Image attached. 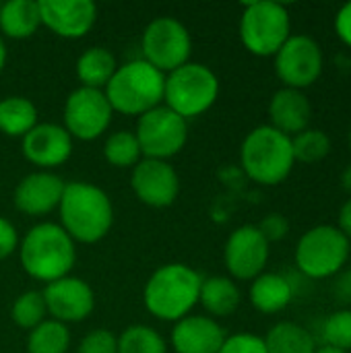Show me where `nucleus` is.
Returning <instances> with one entry per match:
<instances>
[{
    "instance_id": "f257e3e1",
    "label": "nucleus",
    "mask_w": 351,
    "mask_h": 353,
    "mask_svg": "<svg viewBox=\"0 0 351 353\" xmlns=\"http://www.w3.org/2000/svg\"><path fill=\"white\" fill-rule=\"evenodd\" d=\"M60 228L83 244H95L108 236L114 225V205L106 190L89 182H68L60 205Z\"/></svg>"
},
{
    "instance_id": "f03ea898",
    "label": "nucleus",
    "mask_w": 351,
    "mask_h": 353,
    "mask_svg": "<svg viewBox=\"0 0 351 353\" xmlns=\"http://www.w3.org/2000/svg\"><path fill=\"white\" fill-rule=\"evenodd\" d=\"M19 259L23 271L46 285L68 277L77 263L74 240L58 223H37L33 225L19 244Z\"/></svg>"
},
{
    "instance_id": "7ed1b4c3",
    "label": "nucleus",
    "mask_w": 351,
    "mask_h": 353,
    "mask_svg": "<svg viewBox=\"0 0 351 353\" xmlns=\"http://www.w3.org/2000/svg\"><path fill=\"white\" fill-rule=\"evenodd\" d=\"M203 279L182 263L159 267L145 283L143 304L147 312L166 323H178L199 304Z\"/></svg>"
},
{
    "instance_id": "20e7f679",
    "label": "nucleus",
    "mask_w": 351,
    "mask_h": 353,
    "mask_svg": "<svg viewBox=\"0 0 351 353\" xmlns=\"http://www.w3.org/2000/svg\"><path fill=\"white\" fill-rule=\"evenodd\" d=\"M163 89L166 74L141 58L118 66L103 93L114 112L141 118L163 103Z\"/></svg>"
},
{
    "instance_id": "39448f33",
    "label": "nucleus",
    "mask_w": 351,
    "mask_h": 353,
    "mask_svg": "<svg viewBox=\"0 0 351 353\" xmlns=\"http://www.w3.org/2000/svg\"><path fill=\"white\" fill-rule=\"evenodd\" d=\"M240 161L246 176L261 186L281 184L294 170L292 139L269 124L250 130L240 147Z\"/></svg>"
},
{
    "instance_id": "423d86ee",
    "label": "nucleus",
    "mask_w": 351,
    "mask_h": 353,
    "mask_svg": "<svg viewBox=\"0 0 351 353\" xmlns=\"http://www.w3.org/2000/svg\"><path fill=\"white\" fill-rule=\"evenodd\" d=\"M217 97L219 79L207 64L186 62L166 74L163 105L184 120L197 118L211 110Z\"/></svg>"
},
{
    "instance_id": "0eeeda50",
    "label": "nucleus",
    "mask_w": 351,
    "mask_h": 353,
    "mask_svg": "<svg viewBox=\"0 0 351 353\" xmlns=\"http://www.w3.org/2000/svg\"><path fill=\"white\" fill-rule=\"evenodd\" d=\"M292 35V19L283 4L271 0H259L244 4L240 17L242 46L259 56H275Z\"/></svg>"
},
{
    "instance_id": "6e6552de",
    "label": "nucleus",
    "mask_w": 351,
    "mask_h": 353,
    "mask_svg": "<svg viewBox=\"0 0 351 353\" xmlns=\"http://www.w3.org/2000/svg\"><path fill=\"white\" fill-rule=\"evenodd\" d=\"M350 250V240L337 225H317L298 240L296 265L306 277L325 279L343 269Z\"/></svg>"
},
{
    "instance_id": "1a4fd4ad",
    "label": "nucleus",
    "mask_w": 351,
    "mask_h": 353,
    "mask_svg": "<svg viewBox=\"0 0 351 353\" xmlns=\"http://www.w3.org/2000/svg\"><path fill=\"white\" fill-rule=\"evenodd\" d=\"M141 50L145 62L168 74L190 62L192 39L182 21L174 17H157L145 27Z\"/></svg>"
},
{
    "instance_id": "9d476101",
    "label": "nucleus",
    "mask_w": 351,
    "mask_h": 353,
    "mask_svg": "<svg viewBox=\"0 0 351 353\" xmlns=\"http://www.w3.org/2000/svg\"><path fill=\"white\" fill-rule=\"evenodd\" d=\"M134 137L141 145L143 157L168 161L184 149L188 139V124L184 118L161 103L139 118Z\"/></svg>"
},
{
    "instance_id": "9b49d317",
    "label": "nucleus",
    "mask_w": 351,
    "mask_h": 353,
    "mask_svg": "<svg viewBox=\"0 0 351 353\" xmlns=\"http://www.w3.org/2000/svg\"><path fill=\"white\" fill-rule=\"evenodd\" d=\"M275 72L283 87L304 91L323 74L325 58L321 46L308 35H290L281 50L273 56Z\"/></svg>"
},
{
    "instance_id": "f8f14e48",
    "label": "nucleus",
    "mask_w": 351,
    "mask_h": 353,
    "mask_svg": "<svg viewBox=\"0 0 351 353\" xmlns=\"http://www.w3.org/2000/svg\"><path fill=\"white\" fill-rule=\"evenodd\" d=\"M112 105L103 91L79 87L64 103V128L72 139L95 141L99 139L112 122Z\"/></svg>"
},
{
    "instance_id": "ddd939ff",
    "label": "nucleus",
    "mask_w": 351,
    "mask_h": 353,
    "mask_svg": "<svg viewBox=\"0 0 351 353\" xmlns=\"http://www.w3.org/2000/svg\"><path fill=\"white\" fill-rule=\"evenodd\" d=\"M225 269L232 279L252 281L263 275L269 261V242L257 225H240L234 230L223 248Z\"/></svg>"
},
{
    "instance_id": "4468645a",
    "label": "nucleus",
    "mask_w": 351,
    "mask_h": 353,
    "mask_svg": "<svg viewBox=\"0 0 351 353\" xmlns=\"http://www.w3.org/2000/svg\"><path fill=\"white\" fill-rule=\"evenodd\" d=\"M130 186L141 203L153 209H163L174 205L180 194V178L176 170L161 159L143 157L130 176Z\"/></svg>"
},
{
    "instance_id": "2eb2a0df",
    "label": "nucleus",
    "mask_w": 351,
    "mask_h": 353,
    "mask_svg": "<svg viewBox=\"0 0 351 353\" xmlns=\"http://www.w3.org/2000/svg\"><path fill=\"white\" fill-rule=\"evenodd\" d=\"M41 294L48 314L64 325L89 319L95 308V294L91 285L72 275L48 283Z\"/></svg>"
},
{
    "instance_id": "dca6fc26",
    "label": "nucleus",
    "mask_w": 351,
    "mask_h": 353,
    "mask_svg": "<svg viewBox=\"0 0 351 353\" xmlns=\"http://www.w3.org/2000/svg\"><path fill=\"white\" fill-rule=\"evenodd\" d=\"M23 155L39 170L52 172L54 168L64 165L72 155V137L60 124H35L23 137Z\"/></svg>"
},
{
    "instance_id": "f3484780",
    "label": "nucleus",
    "mask_w": 351,
    "mask_h": 353,
    "mask_svg": "<svg viewBox=\"0 0 351 353\" xmlns=\"http://www.w3.org/2000/svg\"><path fill=\"white\" fill-rule=\"evenodd\" d=\"M41 25L64 39H79L97 21V4L91 0H39Z\"/></svg>"
},
{
    "instance_id": "a211bd4d",
    "label": "nucleus",
    "mask_w": 351,
    "mask_h": 353,
    "mask_svg": "<svg viewBox=\"0 0 351 353\" xmlns=\"http://www.w3.org/2000/svg\"><path fill=\"white\" fill-rule=\"evenodd\" d=\"M64 186L66 182L54 172H33L17 184L12 194L14 207L29 217L48 215L58 209Z\"/></svg>"
},
{
    "instance_id": "6ab92c4d",
    "label": "nucleus",
    "mask_w": 351,
    "mask_h": 353,
    "mask_svg": "<svg viewBox=\"0 0 351 353\" xmlns=\"http://www.w3.org/2000/svg\"><path fill=\"white\" fill-rule=\"evenodd\" d=\"M225 341V331L211 316L188 314L172 329V347L176 353H217Z\"/></svg>"
},
{
    "instance_id": "aec40b11",
    "label": "nucleus",
    "mask_w": 351,
    "mask_h": 353,
    "mask_svg": "<svg viewBox=\"0 0 351 353\" xmlns=\"http://www.w3.org/2000/svg\"><path fill=\"white\" fill-rule=\"evenodd\" d=\"M312 118V105L304 91L279 89L269 101V126L288 134L290 139L304 132Z\"/></svg>"
},
{
    "instance_id": "412c9836",
    "label": "nucleus",
    "mask_w": 351,
    "mask_h": 353,
    "mask_svg": "<svg viewBox=\"0 0 351 353\" xmlns=\"http://www.w3.org/2000/svg\"><path fill=\"white\" fill-rule=\"evenodd\" d=\"M294 298L292 283L279 273H263L252 279L250 304L263 314H275L290 306Z\"/></svg>"
},
{
    "instance_id": "4be33fe9",
    "label": "nucleus",
    "mask_w": 351,
    "mask_h": 353,
    "mask_svg": "<svg viewBox=\"0 0 351 353\" xmlns=\"http://www.w3.org/2000/svg\"><path fill=\"white\" fill-rule=\"evenodd\" d=\"M240 302H242V296L232 277L215 275V277L203 279L199 304L205 308V312L211 319L217 321V319L232 316L238 310Z\"/></svg>"
},
{
    "instance_id": "5701e85b",
    "label": "nucleus",
    "mask_w": 351,
    "mask_h": 353,
    "mask_svg": "<svg viewBox=\"0 0 351 353\" xmlns=\"http://www.w3.org/2000/svg\"><path fill=\"white\" fill-rule=\"evenodd\" d=\"M41 25L39 0H8L0 8V31L12 39L31 37Z\"/></svg>"
},
{
    "instance_id": "b1692460",
    "label": "nucleus",
    "mask_w": 351,
    "mask_h": 353,
    "mask_svg": "<svg viewBox=\"0 0 351 353\" xmlns=\"http://www.w3.org/2000/svg\"><path fill=\"white\" fill-rule=\"evenodd\" d=\"M116 68H118L116 56L108 48L93 46V48L85 50L79 56V60H77V79H79L81 87L103 91L106 85L110 83V79L114 77Z\"/></svg>"
},
{
    "instance_id": "393cba45",
    "label": "nucleus",
    "mask_w": 351,
    "mask_h": 353,
    "mask_svg": "<svg viewBox=\"0 0 351 353\" xmlns=\"http://www.w3.org/2000/svg\"><path fill=\"white\" fill-rule=\"evenodd\" d=\"M267 353H314V337L298 323H277L263 339Z\"/></svg>"
},
{
    "instance_id": "a878e982",
    "label": "nucleus",
    "mask_w": 351,
    "mask_h": 353,
    "mask_svg": "<svg viewBox=\"0 0 351 353\" xmlns=\"http://www.w3.org/2000/svg\"><path fill=\"white\" fill-rule=\"evenodd\" d=\"M37 124V108L23 95H10L0 101V132L6 137H25Z\"/></svg>"
},
{
    "instance_id": "bb28decb",
    "label": "nucleus",
    "mask_w": 351,
    "mask_h": 353,
    "mask_svg": "<svg viewBox=\"0 0 351 353\" xmlns=\"http://www.w3.org/2000/svg\"><path fill=\"white\" fill-rule=\"evenodd\" d=\"M70 345V333L64 323L54 319L43 321L29 331L27 353H66Z\"/></svg>"
},
{
    "instance_id": "cd10ccee",
    "label": "nucleus",
    "mask_w": 351,
    "mask_h": 353,
    "mask_svg": "<svg viewBox=\"0 0 351 353\" xmlns=\"http://www.w3.org/2000/svg\"><path fill=\"white\" fill-rule=\"evenodd\" d=\"M103 157L114 168H134L141 159V145L132 130L112 132L103 143Z\"/></svg>"
},
{
    "instance_id": "c85d7f7f",
    "label": "nucleus",
    "mask_w": 351,
    "mask_h": 353,
    "mask_svg": "<svg viewBox=\"0 0 351 353\" xmlns=\"http://www.w3.org/2000/svg\"><path fill=\"white\" fill-rule=\"evenodd\" d=\"M118 353H168V343L153 327L130 325L118 337Z\"/></svg>"
},
{
    "instance_id": "c756f323",
    "label": "nucleus",
    "mask_w": 351,
    "mask_h": 353,
    "mask_svg": "<svg viewBox=\"0 0 351 353\" xmlns=\"http://www.w3.org/2000/svg\"><path fill=\"white\" fill-rule=\"evenodd\" d=\"M46 314H48V308H46V302H43V294L35 292V290H29V292L21 294L10 306L12 323L17 327H21V329H27V331L41 325L46 321Z\"/></svg>"
},
{
    "instance_id": "7c9ffc66",
    "label": "nucleus",
    "mask_w": 351,
    "mask_h": 353,
    "mask_svg": "<svg viewBox=\"0 0 351 353\" xmlns=\"http://www.w3.org/2000/svg\"><path fill=\"white\" fill-rule=\"evenodd\" d=\"M294 159L302 163H319L331 153V139L317 128H306L304 132L292 137Z\"/></svg>"
},
{
    "instance_id": "2f4dec72",
    "label": "nucleus",
    "mask_w": 351,
    "mask_h": 353,
    "mask_svg": "<svg viewBox=\"0 0 351 353\" xmlns=\"http://www.w3.org/2000/svg\"><path fill=\"white\" fill-rule=\"evenodd\" d=\"M323 339L325 345L350 352L351 350V310L333 312L323 325Z\"/></svg>"
},
{
    "instance_id": "473e14b6",
    "label": "nucleus",
    "mask_w": 351,
    "mask_h": 353,
    "mask_svg": "<svg viewBox=\"0 0 351 353\" xmlns=\"http://www.w3.org/2000/svg\"><path fill=\"white\" fill-rule=\"evenodd\" d=\"M77 353H118V337L108 329H95L81 339Z\"/></svg>"
},
{
    "instance_id": "72a5a7b5",
    "label": "nucleus",
    "mask_w": 351,
    "mask_h": 353,
    "mask_svg": "<svg viewBox=\"0 0 351 353\" xmlns=\"http://www.w3.org/2000/svg\"><path fill=\"white\" fill-rule=\"evenodd\" d=\"M217 353H267L265 341L259 335L250 333H238L232 337H225L221 350Z\"/></svg>"
},
{
    "instance_id": "f704fd0d",
    "label": "nucleus",
    "mask_w": 351,
    "mask_h": 353,
    "mask_svg": "<svg viewBox=\"0 0 351 353\" xmlns=\"http://www.w3.org/2000/svg\"><path fill=\"white\" fill-rule=\"evenodd\" d=\"M257 228H259V232L263 234V238L271 244V242H279V240H283V238L288 236V232H290V221H288V217L281 215V213H271V215H267V217L261 221V225H257Z\"/></svg>"
},
{
    "instance_id": "c9c22d12",
    "label": "nucleus",
    "mask_w": 351,
    "mask_h": 353,
    "mask_svg": "<svg viewBox=\"0 0 351 353\" xmlns=\"http://www.w3.org/2000/svg\"><path fill=\"white\" fill-rule=\"evenodd\" d=\"M17 248H19V234L14 225L8 219L0 217V261L8 259Z\"/></svg>"
},
{
    "instance_id": "e433bc0d",
    "label": "nucleus",
    "mask_w": 351,
    "mask_h": 353,
    "mask_svg": "<svg viewBox=\"0 0 351 353\" xmlns=\"http://www.w3.org/2000/svg\"><path fill=\"white\" fill-rule=\"evenodd\" d=\"M335 33L337 37L351 48V2L343 4L335 14Z\"/></svg>"
},
{
    "instance_id": "4c0bfd02",
    "label": "nucleus",
    "mask_w": 351,
    "mask_h": 353,
    "mask_svg": "<svg viewBox=\"0 0 351 353\" xmlns=\"http://www.w3.org/2000/svg\"><path fill=\"white\" fill-rule=\"evenodd\" d=\"M337 230L351 240V199H348L341 209H339V215H337Z\"/></svg>"
},
{
    "instance_id": "58836bf2",
    "label": "nucleus",
    "mask_w": 351,
    "mask_h": 353,
    "mask_svg": "<svg viewBox=\"0 0 351 353\" xmlns=\"http://www.w3.org/2000/svg\"><path fill=\"white\" fill-rule=\"evenodd\" d=\"M341 186H343L345 192H350L351 194V163L341 172Z\"/></svg>"
},
{
    "instance_id": "ea45409f",
    "label": "nucleus",
    "mask_w": 351,
    "mask_h": 353,
    "mask_svg": "<svg viewBox=\"0 0 351 353\" xmlns=\"http://www.w3.org/2000/svg\"><path fill=\"white\" fill-rule=\"evenodd\" d=\"M4 64H6V43L0 35V72L4 70Z\"/></svg>"
},
{
    "instance_id": "a19ab883",
    "label": "nucleus",
    "mask_w": 351,
    "mask_h": 353,
    "mask_svg": "<svg viewBox=\"0 0 351 353\" xmlns=\"http://www.w3.org/2000/svg\"><path fill=\"white\" fill-rule=\"evenodd\" d=\"M314 353H348V352H341V350H335V347L323 345V347H317V352Z\"/></svg>"
},
{
    "instance_id": "79ce46f5",
    "label": "nucleus",
    "mask_w": 351,
    "mask_h": 353,
    "mask_svg": "<svg viewBox=\"0 0 351 353\" xmlns=\"http://www.w3.org/2000/svg\"><path fill=\"white\" fill-rule=\"evenodd\" d=\"M350 153H351V128H350Z\"/></svg>"
},
{
    "instance_id": "37998d69",
    "label": "nucleus",
    "mask_w": 351,
    "mask_h": 353,
    "mask_svg": "<svg viewBox=\"0 0 351 353\" xmlns=\"http://www.w3.org/2000/svg\"><path fill=\"white\" fill-rule=\"evenodd\" d=\"M350 283H351V269H350Z\"/></svg>"
}]
</instances>
